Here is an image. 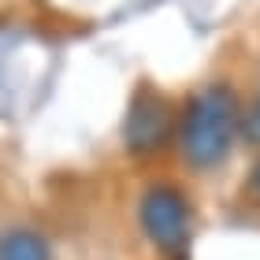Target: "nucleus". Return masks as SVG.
<instances>
[{"instance_id":"nucleus-1","label":"nucleus","mask_w":260,"mask_h":260,"mask_svg":"<svg viewBox=\"0 0 260 260\" xmlns=\"http://www.w3.org/2000/svg\"><path fill=\"white\" fill-rule=\"evenodd\" d=\"M238 130H242V112H238L234 93L227 86H219V82L201 89L190 101V108L182 115V126H179V149H182L186 168L197 175L216 171L231 156Z\"/></svg>"},{"instance_id":"nucleus-2","label":"nucleus","mask_w":260,"mask_h":260,"mask_svg":"<svg viewBox=\"0 0 260 260\" xmlns=\"http://www.w3.org/2000/svg\"><path fill=\"white\" fill-rule=\"evenodd\" d=\"M138 219H141V234L168 256L182 253L186 242H190V208H186V197L175 186H164V182L149 186L141 193Z\"/></svg>"},{"instance_id":"nucleus-3","label":"nucleus","mask_w":260,"mask_h":260,"mask_svg":"<svg viewBox=\"0 0 260 260\" xmlns=\"http://www.w3.org/2000/svg\"><path fill=\"white\" fill-rule=\"evenodd\" d=\"M168 138H171V104L160 93L145 89L126 119V149L149 156V152H160L168 145Z\"/></svg>"},{"instance_id":"nucleus-4","label":"nucleus","mask_w":260,"mask_h":260,"mask_svg":"<svg viewBox=\"0 0 260 260\" xmlns=\"http://www.w3.org/2000/svg\"><path fill=\"white\" fill-rule=\"evenodd\" d=\"M0 260H52V249L38 231L11 227L0 234Z\"/></svg>"},{"instance_id":"nucleus-5","label":"nucleus","mask_w":260,"mask_h":260,"mask_svg":"<svg viewBox=\"0 0 260 260\" xmlns=\"http://www.w3.org/2000/svg\"><path fill=\"white\" fill-rule=\"evenodd\" d=\"M242 134H245V141L260 145V86H256V93H253L249 108L242 112Z\"/></svg>"},{"instance_id":"nucleus-6","label":"nucleus","mask_w":260,"mask_h":260,"mask_svg":"<svg viewBox=\"0 0 260 260\" xmlns=\"http://www.w3.org/2000/svg\"><path fill=\"white\" fill-rule=\"evenodd\" d=\"M249 186L260 193V160H256V168H253V175H249Z\"/></svg>"}]
</instances>
